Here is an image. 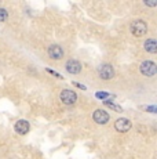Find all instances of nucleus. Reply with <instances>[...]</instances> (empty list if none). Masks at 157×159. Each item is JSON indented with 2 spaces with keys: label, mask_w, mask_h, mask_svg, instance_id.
I'll return each mask as SVG.
<instances>
[{
  "label": "nucleus",
  "mask_w": 157,
  "mask_h": 159,
  "mask_svg": "<svg viewBox=\"0 0 157 159\" xmlns=\"http://www.w3.org/2000/svg\"><path fill=\"white\" fill-rule=\"evenodd\" d=\"M92 119H94V122H96L98 125H105L109 120V115H108V112L102 111V109H96L94 112V115H92Z\"/></svg>",
  "instance_id": "6"
},
{
  "label": "nucleus",
  "mask_w": 157,
  "mask_h": 159,
  "mask_svg": "<svg viewBox=\"0 0 157 159\" xmlns=\"http://www.w3.org/2000/svg\"><path fill=\"white\" fill-rule=\"evenodd\" d=\"M15 131L19 134H26L29 131V123L26 120H18L15 123Z\"/></svg>",
  "instance_id": "9"
},
{
  "label": "nucleus",
  "mask_w": 157,
  "mask_h": 159,
  "mask_svg": "<svg viewBox=\"0 0 157 159\" xmlns=\"http://www.w3.org/2000/svg\"><path fill=\"white\" fill-rule=\"evenodd\" d=\"M47 72H48V73H51V75H54V76H57V78H59V79H62V75H59V73H57V72H54V71H51V69H47Z\"/></svg>",
  "instance_id": "14"
},
{
  "label": "nucleus",
  "mask_w": 157,
  "mask_h": 159,
  "mask_svg": "<svg viewBox=\"0 0 157 159\" xmlns=\"http://www.w3.org/2000/svg\"><path fill=\"white\" fill-rule=\"evenodd\" d=\"M48 56L53 58V60H61L63 57V50L58 44H53L48 47Z\"/></svg>",
  "instance_id": "7"
},
{
  "label": "nucleus",
  "mask_w": 157,
  "mask_h": 159,
  "mask_svg": "<svg viewBox=\"0 0 157 159\" xmlns=\"http://www.w3.org/2000/svg\"><path fill=\"white\" fill-rule=\"evenodd\" d=\"M98 72H99V76H101L104 80H109V79H112L114 76V69L112 65H109V64L101 65L98 69Z\"/></svg>",
  "instance_id": "3"
},
{
  "label": "nucleus",
  "mask_w": 157,
  "mask_h": 159,
  "mask_svg": "<svg viewBox=\"0 0 157 159\" xmlns=\"http://www.w3.org/2000/svg\"><path fill=\"white\" fill-rule=\"evenodd\" d=\"M146 30H147V26H146V22H143V21L138 20L131 24V32L134 36H138V38L143 36L146 33Z\"/></svg>",
  "instance_id": "1"
},
{
  "label": "nucleus",
  "mask_w": 157,
  "mask_h": 159,
  "mask_svg": "<svg viewBox=\"0 0 157 159\" xmlns=\"http://www.w3.org/2000/svg\"><path fill=\"white\" fill-rule=\"evenodd\" d=\"M73 84L76 87H80L81 90H86V86H84V84H80V83H77V82H73Z\"/></svg>",
  "instance_id": "16"
},
{
  "label": "nucleus",
  "mask_w": 157,
  "mask_h": 159,
  "mask_svg": "<svg viewBox=\"0 0 157 159\" xmlns=\"http://www.w3.org/2000/svg\"><path fill=\"white\" fill-rule=\"evenodd\" d=\"M61 100H62L63 104H66V105H72V104L76 102L77 96H76V93L72 90H63L61 93Z\"/></svg>",
  "instance_id": "4"
},
{
  "label": "nucleus",
  "mask_w": 157,
  "mask_h": 159,
  "mask_svg": "<svg viewBox=\"0 0 157 159\" xmlns=\"http://www.w3.org/2000/svg\"><path fill=\"white\" fill-rule=\"evenodd\" d=\"M66 71L69 73H78L81 71V64L76 60H70L66 62Z\"/></svg>",
  "instance_id": "8"
},
{
  "label": "nucleus",
  "mask_w": 157,
  "mask_h": 159,
  "mask_svg": "<svg viewBox=\"0 0 157 159\" xmlns=\"http://www.w3.org/2000/svg\"><path fill=\"white\" fill-rule=\"evenodd\" d=\"M141 72L145 76H155L157 72V66L153 61H143L141 64Z\"/></svg>",
  "instance_id": "2"
},
{
  "label": "nucleus",
  "mask_w": 157,
  "mask_h": 159,
  "mask_svg": "<svg viewBox=\"0 0 157 159\" xmlns=\"http://www.w3.org/2000/svg\"><path fill=\"white\" fill-rule=\"evenodd\" d=\"M95 96L96 97H98V98H106V97H109V94H108V93H104V91H98V93H96L95 94Z\"/></svg>",
  "instance_id": "13"
},
{
  "label": "nucleus",
  "mask_w": 157,
  "mask_h": 159,
  "mask_svg": "<svg viewBox=\"0 0 157 159\" xmlns=\"http://www.w3.org/2000/svg\"><path fill=\"white\" fill-rule=\"evenodd\" d=\"M145 4L149 6V7H155V6H157V2H145Z\"/></svg>",
  "instance_id": "15"
},
{
  "label": "nucleus",
  "mask_w": 157,
  "mask_h": 159,
  "mask_svg": "<svg viewBox=\"0 0 157 159\" xmlns=\"http://www.w3.org/2000/svg\"><path fill=\"white\" fill-rule=\"evenodd\" d=\"M7 18H8V13L4 8H0V22H4Z\"/></svg>",
  "instance_id": "12"
},
{
  "label": "nucleus",
  "mask_w": 157,
  "mask_h": 159,
  "mask_svg": "<svg viewBox=\"0 0 157 159\" xmlns=\"http://www.w3.org/2000/svg\"><path fill=\"white\" fill-rule=\"evenodd\" d=\"M105 105H108L109 108H112V109H114L116 112H123V108L120 105H116V104H113V102H110V101H108V100H105Z\"/></svg>",
  "instance_id": "11"
},
{
  "label": "nucleus",
  "mask_w": 157,
  "mask_h": 159,
  "mask_svg": "<svg viewBox=\"0 0 157 159\" xmlns=\"http://www.w3.org/2000/svg\"><path fill=\"white\" fill-rule=\"evenodd\" d=\"M145 50L149 51V53H156L157 51V42L155 39H149V40L145 42Z\"/></svg>",
  "instance_id": "10"
},
{
  "label": "nucleus",
  "mask_w": 157,
  "mask_h": 159,
  "mask_svg": "<svg viewBox=\"0 0 157 159\" xmlns=\"http://www.w3.org/2000/svg\"><path fill=\"white\" fill-rule=\"evenodd\" d=\"M114 127H116V130L120 131V133H125V131H128L129 129H131V122L125 118H120V119L116 120Z\"/></svg>",
  "instance_id": "5"
}]
</instances>
